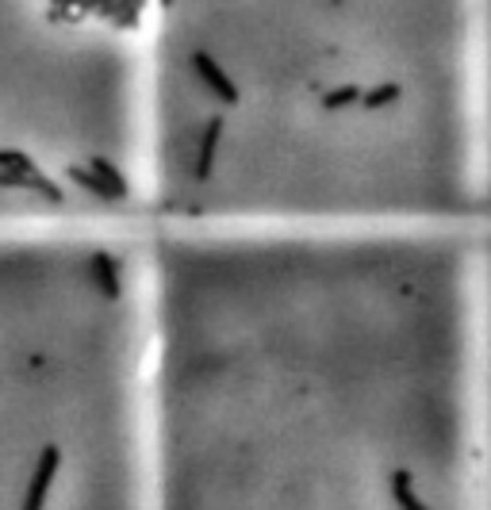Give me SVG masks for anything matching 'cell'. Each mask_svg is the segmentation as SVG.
I'll use <instances>...</instances> for the list:
<instances>
[{
	"instance_id": "cell-1",
	"label": "cell",
	"mask_w": 491,
	"mask_h": 510,
	"mask_svg": "<svg viewBox=\"0 0 491 510\" xmlns=\"http://www.w3.org/2000/svg\"><path fill=\"white\" fill-rule=\"evenodd\" d=\"M150 510H487V227H143Z\"/></svg>"
},
{
	"instance_id": "cell-2",
	"label": "cell",
	"mask_w": 491,
	"mask_h": 510,
	"mask_svg": "<svg viewBox=\"0 0 491 510\" xmlns=\"http://www.w3.org/2000/svg\"><path fill=\"white\" fill-rule=\"evenodd\" d=\"M143 227H487V0H146Z\"/></svg>"
},
{
	"instance_id": "cell-3",
	"label": "cell",
	"mask_w": 491,
	"mask_h": 510,
	"mask_svg": "<svg viewBox=\"0 0 491 510\" xmlns=\"http://www.w3.org/2000/svg\"><path fill=\"white\" fill-rule=\"evenodd\" d=\"M0 510H150L143 227L0 235Z\"/></svg>"
},
{
	"instance_id": "cell-4",
	"label": "cell",
	"mask_w": 491,
	"mask_h": 510,
	"mask_svg": "<svg viewBox=\"0 0 491 510\" xmlns=\"http://www.w3.org/2000/svg\"><path fill=\"white\" fill-rule=\"evenodd\" d=\"M146 0H0V235L143 227Z\"/></svg>"
}]
</instances>
